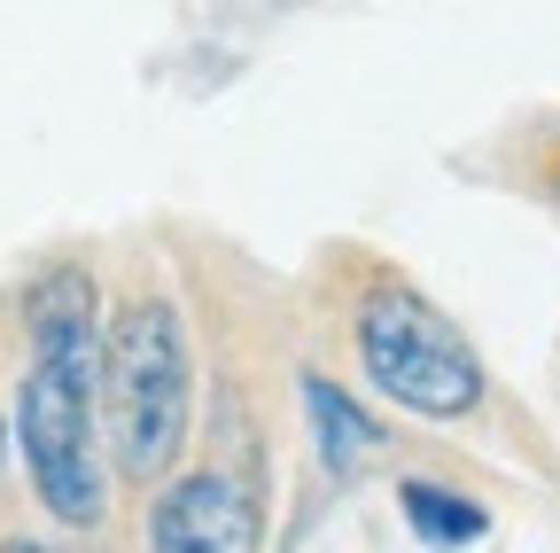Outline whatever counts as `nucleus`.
<instances>
[{"instance_id":"1","label":"nucleus","mask_w":560,"mask_h":553,"mask_svg":"<svg viewBox=\"0 0 560 553\" xmlns=\"http://www.w3.org/2000/svg\"><path fill=\"white\" fill-rule=\"evenodd\" d=\"M24 320H32V367L16 382V452L47 515L70 530H94L109 515V468L94 437V390H102L94 281L79 265H55L47 281H32Z\"/></svg>"},{"instance_id":"2","label":"nucleus","mask_w":560,"mask_h":553,"mask_svg":"<svg viewBox=\"0 0 560 553\" xmlns=\"http://www.w3.org/2000/svg\"><path fill=\"white\" fill-rule=\"evenodd\" d=\"M94 405L109 413V460L117 475L149 483L179 460L187 445V335H179V312L164 297H140L117 312V327L102 335V390Z\"/></svg>"},{"instance_id":"3","label":"nucleus","mask_w":560,"mask_h":553,"mask_svg":"<svg viewBox=\"0 0 560 553\" xmlns=\"http://www.w3.org/2000/svg\"><path fill=\"white\" fill-rule=\"evenodd\" d=\"M359 367L366 382L420 413V422H459L482 398V359L467 352V335L412 289H374L359 312Z\"/></svg>"},{"instance_id":"4","label":"nucleus","mask_w":560,"mask_h":553,"mask_svg":"<svg viewBox=\"0 0 560 553\" xmlns=\"http://www.w3.org/2000/svg\"><path fill=\"white\" fill-rule=\"evenodd\" d=\"M149 553H257V507L234 475L195 468L149 507Z\"/></svg>"},{"instance_id":"5","label":"nucleus","mask_w":560,"mask_h":553,"mask_svg":"<svg viewBox=\"0 0 560 553\" xmlns=\"http://www.w3.org/2000/svg\"><path fill=\"white\" fill-rule=\"evenodd\" d=\"M304 413H312V445H319L327 475H359V468H366V452L382 445V429L359 413V398L335 390L327 375H304Z\"/></svg>"},{"instance_id":"6","label":"nucleus","mask_w":560,"mask_h":553,"mask_svg":"<svg viewBox=\"0 0 560 553\" xmlns=\"http://www.w3.org/2000/svg\"><path fill=\"white\" fill-rule=\"evenodd\" d=\"M397 507H405L412 538L436 545V553H459V545H482L490 538V515L467 492H444V483H429V475H405L397 483Z\"/></svg>"},{"instance_id":"7","label":"nucleus","mask_w":560,"mask_h":553,"mask_svg":"<svg viewBox=\"0 0 560 553\" xmlns=\"http://www.w3.org/2000/svg\"><path fill=\"white\" fill-rule=\"evenodd\" d=\"M0 553H55V545H39V538H0Z\"/></svg>"},{"instance_id":"8","label":"nucleus","mask_w":560,"mask_h":553,"mask_svg":"<svg viewBox=\"0 0 560 553\" xmlns=\"http://www.w3.org/2000/svg\"><path fill=\"white\" fill-rule=\"evenodd\" d=\"M0 460H9V437H0Z\"/></svg>"}]
</instances>
